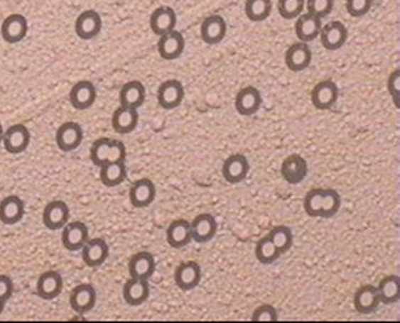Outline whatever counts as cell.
<instances>
[{"mask_svg": "<svg viewBox=\"0 0 400 323\" xmlns=\"http://www.w3.org/2000/svg\"><path fill=\"white\" fill-rule=\"evenodd\" d=\"M340 207V195L333 189L315 187L307 192L303 199L305 212L311 217L330 219L339 212Z\"/></svg>", "mask_w": 400, "mask_h": 323, "instance_id": "cell-1", "label": "cell"}, {"mask_svg": "<svg viewBox=\"0 0 400 323\" xmlns=\"http://www.w3.org/2000/svg\"><path fill=\"white\" fill-rule=\"evenodd\" d=\"M97 292L91 283L76 285L70 295V305L74 312L85 314L95 308Z\"/></svg>", "mask_w": 400, "mask_h": 323, "instance_id": "cell-2", "label": "cell"}, {"mask_svg": "<svg viewBox=\"0 0 400 323\" xmlns=\"http://www.w3.org/2000/svg\"><path fill=\"white\" fill-rule=\"evenodd\" d=\"M83 128L76 122H66L60 125L55 136L57 146L65 153L77 150L83 142Z\"/></svg>", "mask_w": 400, "mask_h": 323, "instance_id": "cell-3", "label": "cell"}, {"mask_svg": "<svg viewBox=\"0 0 400 323\" xmlns=\"http://www.w3.org/2000/svg\"><path fill=\"white\" fill-rule=\"evenodd\" d=\"M90 240L87 225L80 221L67 223L63 228L62 243L67 251L77 252L83 248Z\"/></svg>", "mask_w": 400, "mask_h": 323, "instance_id": "cell-4", "label": "cell"}, {"mask_svg": "<svg viewBox=\"0 0 400 323\" xmlns=\"http://www.w3.org/2000/svg\"><path fill=\"white\" fill-rule=\"evenodd\" d=\"M70 217V209L66 202L55 199L50 202L43 211V223L48 230L57 231L67 224Z\"/></svg>", "mask_w": 400, "mask_h": 323, "instance_id": "cell-5", "label": "cell"}, {"mask_svg": "<svg viewBox=\"0 0 400 323\" xmlns=\"http://www.w3.org/2000/svg\"><path fill=\"white\" fill-rule=\"evenodd\" d=\"M202 280L201 266L198 262H182L174 271V281L178 289L184 292L192 291L200 285Z\"/></svg>", "mask_w": 400, "mask_h": 323, "instance_id": "cell-6", "label": "cell"}, {"mask_svg": "<svg viewBox=\"0 0 400 323\" xmlns=\"http://www.w3.org/2000/svg\"><path fill=\"white\" fill-rule=\"evenodd\" d=\"M339 99V88L333 80H325L318 83L311 91V103L320 111H327L337 103Z\"/></svg>", "mask_w": 400, "mask_h": 323, "instance_id": "cell-7", "label": "cell"}, {"mask_svg": "<svg viewBox=\"0 0 400 323\" xmlns=\"http://www.w3.org/2000/svg\"><path fill=\"white\" fill-rule=\"evenodd\" d=\"M185 91L178 80H166L161 84L158 91V103L163 109H175L183 102Z\"/></svg>", "mask_w": 400, "mask_h": 323, "instance_id": "cell-8", "label": "cell"}, {"mask_svg": "<svg viewBox=\"0 0 400 323\" xmlns=\"http://www.w3.org/2000/svg\"><path fill=\"white\" fill-rule=\"evenodd\" d=\"M250 172V163L246 155L237 153L229 156L223 162V179L230 184H239L244 181Z\"/></svg>", "mask_w": 400, "mask_h": 323, "instance_id": "cell-9", "label": "cell"}, {"mask_svg": "<svg viewBox=\"0 0 400 323\" xmlns=\"http://www.w3.org/2000/svg\"><path fill=\"white\" fill-rule=\"evenodd\" d=\"M31 133L25 125H11L4 132L3 144L5 150L11 154H21L28 148Z\"/></svg>", "mask_w": 400, "mask_h": 323, "instance_id": "cell-10", "label": "cell"}, {"mask_svg": "<svg viewBox=\"0 0 400 323\" xmlns=\"http://www.w3.org/2000/svg\"><path fill=\"white\" fill-rule=\"evenodd\" d=\"M282 179L291 185H298L305 181L308 175V163L300 154H291L284 158L281 164Z\"/></svg>", "mask_w": 400, "mask_h": 323, "instance_id": "cell-11", "label": "cell"}, {"mask_svg": "<svg viewBox=\"0 0 400 323\" xmlns=\"http://www.w3.org/2000/svg\"><path fill=\"white\" fill-rule=\"evenodd\" d=\"M321 45L325 50H338L346 44L348 39V29L341 21H333L325 23L320 31Z\"/></svg>", "mask_w": 400, "mask_h": 323, "instance_id": "cell-12", "label": "cell"}, {"mask_svg": "<svg viewBox=\"0 0 400 323\" xmlns=\"http://www.w3.org/2000/svg\"><path fill=\"white\" fill-rule=\"evenodd\" d=\"M262 105V96L258 88L247 86L235 96L234 106L241 116H252L256 114Z\"/></svg>", "mask_w": 400, "mask_h": 323, "instance_id": "cell-13", "label": "cell"}, {"mask_svg": "<svg viewBox=\"0 0 400 323\" xmlns=\"http://www.w3.org/2000/svg\"><path fill=\"white\" fill-rule=\"evenodd\" d=\"M64 281L60 272L48 270L39 275L36 292L43 300H54L62 293Z\"/></svg>", "mask_w": 400, "mask_h": 323, "instance_id": "cell-14", "label": "cell"}, {"mask_svg": "<svg viewBox=\"0 0 400 323\" xmlns=\"http://www.w3.org/2000/svg\"><path fill=\"white\" fill-rule=\"evenodd\" d=\"M97 91L90 80H80L70 92V105L78 111H85L95 104Z\"/></svg>", "mask_w": 400, "mask_h": 323, "instance_id": "cell-15", "label": "cell"}, {"mask_svg": "<svg viewBox=\"0 0 400 323\" xmlns=\"http://www.w3.org/2000/svg\"><path fill=\"white\" fill-rule=\"evenodd\" d=\"M129 202L136 209L150 207L156 197V187L152 180L144 177L132 184L129 192Z\"/></svg>", "mask_w": 400, "mask_h": 323, "instance_id": "cell-16", "label": "cell"}, {"mask_svg": "<svg viewBox=\"0 0 400 323\" xmlns=\"http://www.w3.org/2000/svg\"><path fill=\"white\" fill-rule=\"evenodd\" d=\"M190 224H191L192 240L195 241L197 243H207L213 240L217 232V220L209 213L198 215Z\"/></svg>", "mask_w": 400, "mask_h": 323, "instance_id": "cell-17", "label": "cell"}, {"mask_svg": "<svg viewBox=\"0 0 400 323\" xmlns=\"http://www.w3.org/2000/svg\"><path fill=\"white\" fill-rule=\"evenodd\" d=\"M109 256V246L104 239H90L82 248L84 263L90 268H99Z\"/></svg>", "mask_w": 400, "mask_h": 323, "instance_id": "cell-18", "label": "cell"}, {"mask_svg": "<svg viewBox=\"0 0 400 323\" xmlns=\"http://www.w3.org/2000/svg\"><path fill=\"white\" fill-rule=\"evenodd\" d=\"M1 36L8 44H17L26 37L28 31L27 19L21 13H13L8 16L1 25Z\"/></svg>", "mask_w": 400, "mask_h": 323, "instance_id": "cell-19", "label": "cell"}, {"mask_svg": "<svg viewBox=\"0 0 400 323\" xmlns=\"http://www.w3.org/2000/svg\"><path fill=\"white\" fill-rule=\"evenodd\" d=\"M185 50V39L180 31H170L161 36L158 50L161 58L166 60H178Z\"/></svg>", "mask_w": 400, "mask_h": 323, "instance_id": "cell-20", "label": "cell"}, {"mask_svg": "<svg viewBox=\"0 0 400 323\" xmlns=\"http://www.w3.org/2000/svg\"><path fill=\"white\" fill-rule=\"evenodd\" d=\"M102 26L103 23L99 13L93 9H88L80 13L76 19V35L83 40H90L101 33Z\"/></svg>", "mask_w": 400, "mask_h": 323, "instance_id": "cell-21", "label": "cell"}, {"mask_svg": "<svg viewBox=\"0 0 400 323\" xmlns=\"http://www.w3.org/2000/svg\"><path fill=\"white\" fill-rule=\"evenodd\" d=\"M313 60V53L306 43H295L288 48L284 62L291 72H299L307 70Z\"/></svg>", "mask_w": 400, "mask_h": 323, "instance_id": "cell-22", "label": "cell"}, {"mask_svg": "<svg viewBox=\"0 0 400 323\" xmlns=\"http://www.w3.org/2000/svg\"><path fill=\"white\" fill-rule=\"evenodd\" d=\"M150 283L148 280L131 278L123 287V299L131 307H140L150 297Z\"/></svg>", "mask_w": 400, "mask_h": 323, "instance_id": "cell-23", "label": "cell"}, {"mask_svg": "<svg viewBox=\"0 0 400 323\" xmlns=\"http://www.w3.org/2000/svg\"><path fill=\"white\" fill-rule=\"evenodd\" d=\"M129 273L135 279L148 280L156 268L154 256L148 251H141L132 256L129 261Z\"/></svg>", "mask_w": 400, "mask_h": 323, "instance_id": "cell-24", "label": "cell"}, {"mask_svg": "<svg viewBox=\"0 0 400 323\" xmlns=\"http://www.w3.org/2000/svg\"><path fill=\"white\" fill-rule=\"evenodd\" d=\"M178 17L175 11L168 6H162L153 11L150 18V27L156 36H163L175 29Z\"/></svg>", "mask_w": 400, "mask_h": 323, "instance_id": "cell-25", "label": "cell"}, {"mask_svg": "<svg viewBox=\"0 0 400 323\" xmlns=\"http://www.w3.org/2000/svg\"><path fill=\"white\" fill-rule=\"evenodd\" d=\"M227 35V23L222 16L212 15L204 19L201 25V37L205 44L217 45Z\"/></svg>", "mask_w": 400, "mask_h": 323, "instance_id": "cell-26", "label": "cell"}, {"mask_svg": "<svg viewBox=\"0 0 400 323\" xmlns=\"http://www.w3.org/2000/svg\"><path fill=\"white\" fill-rule=\"evenodd\" d=\"M380 305L377 288L372 285H362L354 295V307L360 314H372Z\"/></svg>", "mask_w": 400, "mask_h": 323, "instance_id": "cell-27", "label": "cell"}, {"mask_svg": "<svg viewBox=\"0 0 400 323\" xmlns=\"http://www.w3.org/2000/svg\"><path fill=\"white\" fill-rule=\"evenodd\" d=\"M25 203L17 195H9L0 201V222L5 225H15L23 220Z\"/></svg>", "mask_w": 400, "mask_h": 323, "instance_id": "cell-28", "label": "cell"}, {"mask_svg": "<svg viewBox=\"0 0 400 323\" xmlns=\"http://www.w3.org/2000/svg\"><path fill=\"white\" fill-rule=\"evenodd\" d=\"M139 111L132 107L119 106L112 116L114 132L125 135L132 133L139 124Z\"/></svg>", "mask_w": 400, "mask_h": 323, "instance_id": "cell-29", "label": "cell"}, {"mask_svg": "<svg viewBox=\"0 0 400 323\" xmlns=\"http://www.w3.org/2000/svg\"><path fill=\"white\" fill-rule=\"evenodd\" d=\"M166 241L172 248H184L192 241L191 224L189 221L178 219L170 223L166 229Z\"/></svg>", "mask_w": 400, "mask_h": 323, "instance_id": "cell-30", "label": "cell"}, {"mask_svg": "<svg viewBox=\"0 0 400 323\" xmlns=\"http://www.w3.org/2000/svg\"><path fill=\"white\" fill-rule=\"evenodd\" d=\"M296 35L303 43L315 40L321 31V18L313 13H301L296 23Z\"/></svg>", "mask_w": 400, "mask_h": 323, "instance_id": "cell-31", "label": "cell"}, {"mask_svg": "<svg viewBox=\"0 0 400 323\" xmlns=\"http://www.w3.org/2000/svg\"><path fill=\"white\" fill-rule=\"evenodd\" d=\"M145 99H146V91L140 80L127 82L119 92L121 106L137 109L144 104Z\"/></svg>", "mask_w": 400, "mask_h": 323, "instance_id": "cell-32", "label": "cell"}, {"mask_svg": "<svg viewBox=\"0 0 400 323\" xmlns=\"http://www.w3.org/2000/svg\"><path fill=\"white\" fill-rule=\"evenodd\" d=\"M126 177L125 160L105 163L99 168V180L106 187H119L126 180Z\"/></svg>", "mask_w": 400, "mask_h": 323, "instance_id": "cell-33", "label": "cell"}, {"mask_svg": "<svg viewBox=\"0 0 400 323\" xmlns=\"http://www.w3.org/2000/svg\"><path fill=\"white\" fill-rule=\"evenodd\" d=\"M380 303L394 305L400 299V279L396 274L387 275L380 280L377 287Z\"/></svg>", "mask_w": 400, "mask_h": 323, "instance_id": "cell-34", "label": "cell"}, {"mask_svg": "<svg viewBox=\"0 0 400 323\" xmlns=\"http://www.w3.org/2000/svg\"><path fill=\"white\" fill-rule=\"evenodd\" d=\"M268 236L281 256L287 253L293 246V233H292L291 229L288 228L286 225H279V226L272 229Z\"/></svg>", "mask_w": 400, "mask_h": 323, "instance_id": "cell-35", "label": "cell"}, {"mask_svg": "<svg viewBox=\"0 0 400 323\" xmlns=\"http://www.w3.org/2000/svg\"><path fill=\"white\" fill-rule=\"evenodd\" d=\"M247 17L251 21H264L271 15L272 1L271 0H247L246 7Z\"/></svg>", "mask_w": 400, "mask_h": 323, "instance_id": "cell-36", "label": "cell"}, {"mask_svg": "<svg viewBox=\"0 0 400 323\" xmlns=\"http://www.w3.org/2000/svg\"><path fill=\"white\" fill-rule=\"evenodd\" d=\"M254 252H256V260L264 265L274 263L281 256L278 248L274 246L268 236H264L258 241Z\"/></svg>", "mask_w": 400, "mask_h": 323, "instance_id": "cell-37", "label": "cell"}, {"mask_svg": "<svg viewBox=\"0 0 400 323\" xmlns=\"http://www.w3.org/2000/svg\"><path fill=\"white\" fill-rule=\"evenodd\" d=\"M111 143L112 138H109V137H101L93 143L90 155H91V160L94 165L101 168L107 162Z\"/></svg>", "mask_w": 400, "mask_h": 323, "instance_id": "cell-38", "label": "cell"}, {"mask_svg": "<svg viewBox=\"0 0 400 323\" xmlns=\"http://www.w3.org/2000/svg\"><path fill=\"white\" fill-rule=\"evenodd\" d=\"M305 8V0H278V11L282 18H298Z\"/></svg>", "mask_w": 400, "mask_h": 323, "instance_id": "cell-39", "label": "cell"}, {"mask_svg": "<svg viewBox=\"0 0 400 323\" xmlns=\"http://www.w3.org/2000/svg\"><path fill=\"white\" fill-rule=\"evenodd\" d=\"M278 311L271 305H262L253 311L251 321L253 322H276L278 321Z\"/></svg>", "mask_w": 400, "mask_h": 323, "instance_id": "cell-40", "label": "cell"}, {"mask_svg": "<svg viewBox=\"0 0 400 323\" xmlns=\"http://www.w3.org/2000/svg\"><path fill=\"white\" fill-rule=\"evenodd\" d=\"M333 0H308V13L323 18L333 11Z\"/></svg>", "mask_w": 400, "mask_h": 323, "instance_id": "cell-41", "label": "cell"}, {"mask_svg": "<svg viewBox=\"0 0 400 323\" xmlns=\"http://www.w3.org/2000/svg\"><path fill=\"white\" fill-rule=\"evenodd\" d=\"M372 5V0H347L346 9L351 17L359 18L370 11Z\"/></svg>", "mask_w": 400, "mask_h": 323, "instance_id": "cell-42", "label": "cell"}, {"mask_svg": "<svg viewBox=\"0 0 400 323\" xmlns=\"http://www.w3.org/2000/svg\"><path fill=\"white\" fill-rule=\"evenodd\" d=\"M388 91L393 99L394 104L397 109L400 106V72L396 70L391 72L388 80Z\"/></svg>", "mask_w": 400, "mask_h": 323, "instance_id": "cell-43", "label": "cell"}, {"mask_svg": "<svg viewBox=\"0 0 400 323\" xmlns=\"http://www.w3.org/2000/svg\"><path fill=\"white\" fill-rule=\"evenodd\" d=\"M126 148L124 143L119 140H112L111 148H109V158L106 163L111 162H119V160H126Z\"/></svg>", "mask_w": 400, "mask_h": 323, "instance_id": "cell-44", "label": "cell"}, {"mask_svg": "<svg viewBox=\"0 0 400 323\" xmlns=\"http://www.w3.org/2000/svg\"><path fill=\"white\" fill-rule=\"evenodd\" d=\"M13 292V282L11 277L0 274V299L7 302Z\"/></svg>", "mask_w": 400, "mask_h": 323, "instance_id": "cell-45", "label": "cell"}, {"mask_svg": "<svg viewBox=\"0 0 400 323\" xmlns=\"http://www.w3.org/2000/svg\"><path fill=\"white\" fill-rule=\"evenodd\" d=\"M6 301L1 300L0 299V314L3 313L4 309H5Z\"/></svg>", "mask_w": 400, "mask_h": 323, "instance_id": "cell-46", "label": "cell"}, {"mask_svg": "<svg viewBox=\"0 0 400 323\" xmlns=\"http://www.w3.org/2000/svg\"><path fill=\"white\" fill-rule=\"evenodd\" d=\"M3 136H4L3 125H1V123H0V143L3 142Z\"/></svg>", "mask_w": 400, "mask_h": 323, "instance_id": "cell-47", "label": "cell"}]
</instances>
